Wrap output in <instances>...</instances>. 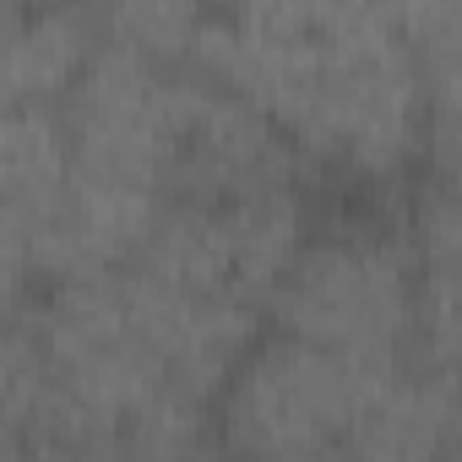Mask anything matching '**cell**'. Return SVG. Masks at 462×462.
<instances>
[{
  "label": "cell",
  "instance_id": "cell-7",
  "mask_svg": "<svg viewBox=\"0 0 462 462\" xmlns=\"http://www.w3.org/2000/svg\"><path fill=\"white\" fill-rule=\"evenodd\" d=\"M207 17H212V12L180 6V0H120V6L104 12V33H109L115 44H131V50L152 55V60L196 66Z\"/></svg>",
  "mask_w": 462,
  "mask_h": 462
},
{
  "label": "cell",
  "instance_id": "cell-10",
  "mask_svg": "<svg viewBox=\"0 0 462 462\" xmlns=\"http://www.w3.org/2000/svg\"><path fill=\"white\" fill-rule=\"evenodd\" d=\"M424 163H430V185L462 190V115H435L430 120Z\"/></svg>",
  "mask_w": 462,
  "mask_h": 462
},
{
  "label": "cell",
  "instance_id": "cell-8",
  "mask_svg": "<svg viewBox=\"0 0 462 462\" xmlns=\"http://www.w3.org/2000/svg\"><path fill=\"white\" fill-rule=\"evenodd\" d=\"M397 17L424 71L430 120L462 115V6H402Z\"/></svg>",
  "mask_w": 462,
  "mask_h": 462
},
{
  "label": "cell",
  "instance_id": "cell-6",
  "mask_svg": "<svg viewBox=\"0 0 462 462\" xmlns=\"http://www.w3.org/2000/svg\"><path fill=\"white\" fill-rule=\"evenodd\" d=\"M104 50V12L88 6H0V93L6 104H66Z\"/></svg>",
  "mask_w": 462,
  "mask_h": 462
},
{
  "label": "cell",
  "instance_id": "cell-5",
  "mask_svg": "<svg viewBox=\"0 0 462 462\" xmlns=\"http://www.w3.org/2000/svg\"><path fill=\"white\" fill-rule=\"evenodd\" d=\"M190 82H196V66L152 60L104 33V50L93 55V66L60 104L71 152H77V174L136 185L169 201Z\"/></svg>",
  "mask_w": 462,
  "mask_h": 462
},
{
  "label": "cell",
  "instance_id": "cell-4",
  "mask_svg": "<svg viewBox=\"0 0 462 462\" xmlns=\"http://www.w3.org/2000/svg\"><path fill=\"white\" fill-rule=\"evenodd\" d=\"M310 235L316 223L300 180L212 201H169L136 267L196 294L256 305L273 321V300L300 251L310 245Z\"/></svg>",
  "mask_w": 462,
  "mask_h": 462
},
{
  "label": "cell",
  "instance_id": "cell-11",
  "mask_svg": "<svg viewBox=\"0 0 462 462\" xmlns=\"http://www.w3.org/2000/svg\"><path fill=\"white\" fill-rule=\"evenodd\" d=\"M6 462H33V451H28V446H17V440H6Z\"/></svg>",
  "mask_w": 462,
  "mask_h": 462
},
{
  "label": "cell",
  "instance_id": "cell-1",
  "mask_svg": "<svg viewBox=\"0 0 462 462\" xmlns=\"http://www.w3.org/2000/svg\"><path fill=\"white\" fill-rule=\"evenodd\" d=\"M196 71L251 98L305 163L392 180L424 158L430 93L397 12L327 0L212 12Z\"/></svg>",
  "mask_w": 462,
  "mask_h": 462
},
{
  "label": "cell",
  "instance_id": "cell-9",
  "mask_svg": "<svg viewBox=\"0 0 462 462\" xmlns=\"http://www.w3.org/2000/svg\"><path fill=\"white\" fill-rule=\"evenodd\" d=\"M408 235L419 245L424 273H440V278H457L462 283V190L424 185Z\"/></svg>",
  "mask_w": 462,
  "mask_h": 462
},
{
  "label": "cell",
  "instance_id": "cell-3",
  "mask_svg": "<svg viewBox=\"0 0 462 462\" xmlns=\"http://www.w3.org/2000/svg\"><path fill=\"white\" fill-rule=\"evenodd\" d=\"M419 289L424 262L408 228L370 217L332 223L316 228L289 267L273 300V327L354 359H413Z\"/></svg>",
  "mask_w": 462,
  "mask_h": 462
},
{
  "label": "cell",
  "instance_id": "cell-2",
  "mask_svg": "<svg viewBox=\"0 0 462 462\" xmlns=\"http://www.w3.org/2000/svg\"><path fill=\"white\" fill-rule=\"evenodd\" d=\"M402 365L267 332L217 397V446L228 462H348Z\"/></svg>",
  "mask_w": 462,
  "mask_h": 462
},
{
  "label": "cell",
  "instance_id": "cell-12",
  "mask_svg": "<svg viewBox=\"0 0 462 462\" xmlns=\"http://www.w3.org/2000/svg\"><path fill=\"white\" fill-rule=\"evenodd\" d=\"M217 462H228V457H217Z\"/></svg>",
  "mask_w": 462,
  "mask_h": 462
}]
</instances>
